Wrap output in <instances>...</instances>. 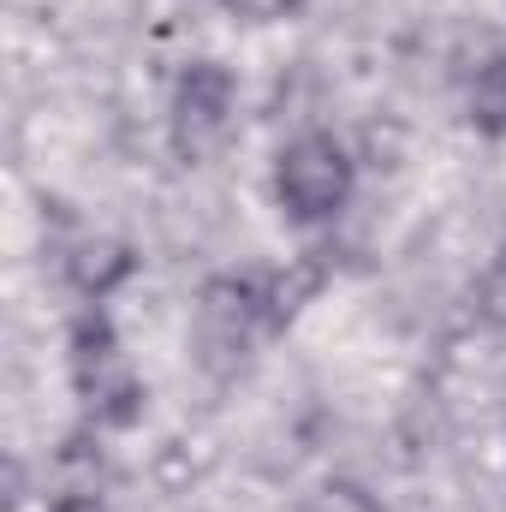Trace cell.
<instances>
[{"instance_id": "obj_1", "label": "cell", "mask_w": 506, "mask_h": 512, "mask_svg": "<svg viewBox=\"0 0 506 512\" xmlns=\"http://www.w3.org/2000/svg\"><path fill=\"white\" fill-rule=\"evenodd\" d=\"M274 185H280V203H286L292 221H328L352 197V161H346V149L334 137L310 131V137L286 143Z\"/></svg>"}, {"instance_id": "obj_2", "label": "cell", "mask_w": 506, "mask_h": 512, "mask_svg": "<svg viewBox=\"0 0 506 512\" xmlns=\"http://www.w3.org/2000/svg\"><path fill=\"white\" fill-rule=\"evenodd\" d=\"M72 376H78V393L90 399V411L102 423L126 429V423L143 417V387L120 364V340H114L108 316H84L72 328Z\"/></svg>"}, {"instance_id": "obj_3", "label": "cell", "mask_w": 506, "mask_h": 512, "mask_svg": "<svg viewBox=\"0 0 506 512\" xmlns=\"http://www.w3.org/2000/svg\"><path fill=\"white\" fill-rule=\"evenodd\" d=\"M227 108H233V72L221 60H197L173 96V143L185 161L209 155V143L227 131Z\"/></svg>"}, {"instance_id": "obj_4", "label": "cell", "mask_w": 506, "mask_h": 512, "mask_svg": "<svg viewBox=\"0 0 506 512\" xmlns=\"http://www.w3.org/2000/svg\"><path fill=\"white\" fill-rule=\"evenodd\" d=\"M251 316H256V292L239 280H209L203 286V352H245L251 340Z\"/></svg>"}, {"instance_id": "obj_5", "label": "cell", "mask_w": 506, "mask_h": 512, "mask_svg": "<svg viewBox=\"0 0 506 512\" xmlns=\"http://www.w3.org/2000/svg\"><path fill=\"white\" fill-rule=\"evenodd\" d=\"M471 126L483 137H506V54L489 60L471 84Z\"/></svg>"}, {"instance_id": "obj_6", "label": "cell", "mask_w": 506, "mask_h": 512, "mask_svg": "<svg viewBox=\"0 0 506 512\" xmlns=\"http://www.w3.org/2000/svg\"><path fill=\"white\" fill-rule=\"evenodd\" d=\"M72 274H78V286H84V292H96V298H102L114 280H126V274H131V256H126V245H90V251L78 256V268H72Z\"/></svg>"}, {"instance_id": "obj_7", "label": "cell", "mask_w": 506, "mask_h": 512, "mask_svg": "<svg viewBox=\"0 0 506 512\" xmlns=\"http://www.w3.org/2000/svg\"><path fill=\"white\" fill-rule=\"evenodd\" d=\"M54 512H108V507H102L96 495H66V501H60Z\"/></svg>"}]
</instances>
